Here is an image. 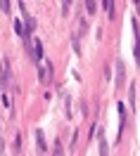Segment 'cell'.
<instances>
[{"mask_svg": "<svg viewBox=\"0 0 140 156\" xmlns=\"http://www.w3.org/2000/svg\"><path fill=\"white\" fill-rule=\"evenodd\" d=\"M0 7H2V12H5V14H10V0H0Z\"/></svg>", "mask_w": 140, "mask_h": 156, "instance_id": "9c48e42d", "label": "cell"}, {"mask_svg": "<svg viewBox=\"0 0 140 156\" xmlns=\"http://www.w3.org/2000/svg\"><path fill=\"white\" fill-rule=\"evenodd\" d=\"M102 5H105L107 17H109V19H114V0H102Z\"/></svg>", "mask_w": 140, "mask_h": 156, "instance_id": "5b68a950", "label": "cell"}, {"mask_svg": "<svg viewBox=\"0 0 140 156\" xmlns=\"http://www.w3.org/2000/svg\"><path fill=\"white\" fill-rule=\"evenodd\" d=\"M38 71H40V80H43V83H48V80L52 78V64L45 62V59L38 62Z\"/></svg>", "mask_w": 140, "mask_h": 156, "instance_id": "6da1fadb", "label": "cell"}, {"mask_svg": "<svg viewBox=\"0 0 140 156\" xmlns=\"http://www.w3.org/2000/svg\"><path fill=\"white\" fill-rule=\"evenodd\" d=\"M2 80H5V83L10 80V62H7V59H2Z\"/></svg>", "mask_w": 140, "mask_h": 156, "instance_id": "8992f818", "label": "cell"}, {"mask_svg": "<svg viewBox=\"0 0 140 156\" xmlns=\"http://www.w3.org/2000/svg\"><path fill=\"white\" fill-rule=\"evenodd\" d=\"M131 26H133V38H135V48H133V52H135V62L140 64V26H138V21H135V19L131 21Z\"/></svg>", "mask_w": 140, "mask_h": 156, "instance_id": "7a4b0ae2", "label": "cell"}, {"mask_svg": "<svg viewBox=\"0 0 140 156\" xmlns=\"http://www.w3.org/2000/svg\"><path fill=\"white\" fill-rule=\"evenodd\" d=\"M14 151H21V137H17V140H14Z\"/></svg>", "mask_w": 140, "mask_h": 156, "instance_id": "8fae6325", "label": "cell"}, {"mask_svg": "<svg viewBox=\"0 0 140 156\" xmlns=\"http://www.w3.org/2000/svg\"><path fill=\"white\" fill-rule=\"evenodd\" d=\"M86 10H88V14H95V10H98L95 0H86Z\"/></svg>", "mask_w": 140, "mask_h": 156, "instance_id": "ba28073f", "label": "cell"}, {"mask_svg": "<svg viewBox=\"0 0 140 156\" xmlns=\"http://www.w3.org/2000/svg\"><path fill=\"white\" fill-rule=\"evenodd\" d=\"M116 71H119V73H116V85H121V83H123V64H121V62H116Z\"/></svg>", "mask_w": 140, "mask_h": 156, "instance_id": "52a82bcc", "label": "cell"}, {"mask_svg": "<svg viewBox=\"0 0 140 156\" xmlns=\"http://www.w3.org/2000/svg\"><path fill=\"white\" fill-rule=\"evenodd\" d=\"M36 142H38V151H40V154H45V151H48V144H45V137H43L40 130H36Z\"/></svg>", "mask_w": 140, "mask_h": 156, "instance_id": "277c9868", "label": "cell"}, {"mask_svg": "<svg viewBox=\"0 0 140 156\" xmlns=\"http://www.w3.org/2000/svg\"><path fill=\"white\" fill-rule=\"evenodd\" d=\"M69 5H71V0H64V2H62V12H64V17L69 14Z\"/></svg>", "mask_w": 140, "mask_h": 156, "instance_id": "30bf717a", "label": "cell"}, {"mask_svg": "<svg viewBox=\"0 0 140 156\" xmlns=\"http://www.w3.org/2000/svg\"><path fill=\"white\" fill-rule=\"evenodd\" d=\"M31 57H33V62L38 64V62H43V45H40L38 38H33V52H31Z\"/></svg>", "mask_w": 140, "mask_h": 156, "instance_id": "3957f363", "label": "cell"}]
</instances>
